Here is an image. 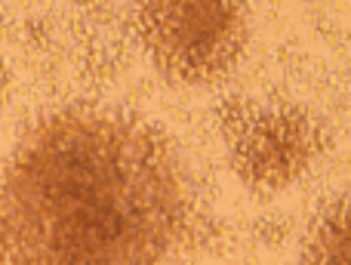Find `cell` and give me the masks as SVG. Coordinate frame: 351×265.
Wrapping results in <instances>:
<instances>
[{
  "instance_id": "1",
  "label": "cell",
  "mask_w": 351,
  "mask_h": 265,
  "mask_svg": "<svg viewBox=\"0 0 351 265\" xmlns=\"http://www.w3.org/2000/svg\"><path fill=\"white\" fill-rule=\"evenodd\" d=\"M182 222L167 145L108 111L43 121L0 179L3 262H154L173 253Z\"/></svg>"
},
{
  "instance_id": "2",
  "label": "cell",
  "mask_w": 351,
  "mask_h": 265,
  "mask_svg": "<svg viewBox=\"0 0 351 265\" xmlns=\"http://www.w3.org/2000/svg\"><path fill=\"white\" fill-rule=\"evenodd\" d=\"M142 37L173 78L210 80L243 47L241 0H145Z\"/></svg>"
}]
</instances>
